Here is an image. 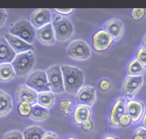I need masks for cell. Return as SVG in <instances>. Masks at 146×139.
<instances>
[{"instance_id": "6da1fadb", "label": "cell", "mask_w": 146, "mask_h": 139, "mask_svg": "<svg viewBox=\"0 0 146 139\" xmlns=\"http://www.w3.org/2000/svg\"><path fill=\"white\" fill-rule=\"evenodd\" d=\"M61 71H62L63 84H64V91L69 94H76L81 88L83 86L84 82V74L77 67L71 66H61Z\"/></svg>"}, {"instance_id": "7a4b0ae2", "label": "cell", "mask_w": 146, "mask_h": 139, "mask_svg": "<svg viewBox=\"0 0 146 139\" xmlns=\"http://www.w3.org/2000/svg\"><path fill=\"white\" fill-rule=\"evenodd\" d=\"M9 34L19 37L28 45H32L36 37V32L28 20H19L14 22L9 28Z\"/></svg>"}, {"instance_id": "3957f363", "label": "cell", "mask_w": 146, "mask_h": 139, "mask_svg": "<svg viewBox=\"0 0 146 139\" xmlns=\"http://www.w3.org/2000/svg\"><path fill=\"white\" fill-rule=\"evenodd\" d=\"M35 65V56L33 50L25 52L21 54H17L15 59L12 62V67H13L15 75L23 76V75L28 74Z\"/></svg>"}, {"instance_id": "277c9868", "label": "cell", "mask_w": 146, "mask_h": 139, "mask_svg": "<svg viewBox=\"0 0 146 139\" xmlns=\"http://www.w3.org/2000/svg\"><path fill=\"white\" fill-rule=\"evenodd\" d=\"M25 85H27L28 88H31L32 90H34L38 94L50 91L49 84H48V80H47V74L43 70L33 71L28 76V78L26 80Z\"/></svg>"}, {"instance_id": "5b68a950", "label": "cell", "mask_w": 146, "mask_h": 139, "mask_svg": "<svg viewBox=\"0 0 146 139\" xmlns=\"http://www.w3.org/2000/svg\"><path fill=\"white\" fill-rule=\"evenodd\" d=\"M53 27L55 32L56 40L58 41H67L74 35V26L70 20L62 17H56L53 22Z\"/></svg>"}, {"instance_id": "8992f818", "label": "cell", "mask_w": 146, "mask_h": 139, "mask_svg": "<svg viewBox=\"0 0 146 139\" xmlns=\"http://www.w3.org/2000/svg\"><path fill=\"white\" fill-rule=\"evenodd\" d=\"M47 80L49 84V89L53 94H62L64 91V84H63V77L62 71H61L60 66H52L46 71Z\"/></svg>"}, {"instance_id": "52a82bcc", "label": "cell", "mask_w": 146, "mask_h": 139, "mask_svg": "<svg viewBox=\"0 0 146 139\" xmlns=\"http://www.w3.org/2000/svg\"><path fill=\"white\" fill-rule=\"evenodd\" d=\"M67 55L74 60H87L91 55V50L88 43L83 40L71 41L67 48Z\"/></svg>"}, {"instance_id": "ba28073f", "label": "cell", "mask_w": 146, "mask_h": 139, "mask_svg": "<svg viewBox=\"0 0 146 139\" xmlns=\"http://www.w3.org/2000/svg\"><path fill=\"white\" fill-rule=\"evenodd\" d=\"M91 42H92V47L96 52L102 53L111 47L113 40H112V37L108 34V32L105 29H98L92 35Z\"/></svg>"}, {"instance_id": "9c48e42d", "label": "cell", "mask_w": 146, "mask_h": 139, "mask_svg": "<svg viewBox=\"0 0 146 139\" xmlns=\"http://www.w3.org/2000/svg\"><path fill=\"white\" fill-rule=\"evenodd\" d=\"M143 83V76H127L123 83V95L130 99H133V96L138 92Z\"/></svg>"}, {"instance_id": "30bf717a", "label": "cell", "mask_w": 146, "mask_h": 139, "mask_svg": "<svg viewBox=\"0 0 146 139\" xmlns=\"http://www.w3.org/2000/svg\"><path fill=\"white\" fill-rule=\"evenodd\" d=\"M125 112L131 118L132 123H137L141 119L144 112H145V108H144V104L140 102V100L129 99L125 103Z\"/></svg>"}, {"instance_id": "8fae6325", "label": "cell", "mask_w": 146, "mask_h": 139, "mask_svg": "<svg viewBox=\"0 0 146 139\" xmlns=\"http://www.w3.org/2000/svg\"><path fill=\"white\" fill-rule=\"evenodd\" d=\"M76 102L87 106L94 105L96 102V89L90 85H83L76 92Z\"/></svg>"}, {"instance_id": "7c38bea8", "label": "cell", "mask_w": 146, "mask_h": 139, "mask_svg": "<svg viewBox=\"0 0 146 139\" xmlns=\"http://www.w3.org/2000/svg\"><path fill=\"white\" fill-rule=\"evenodd\" d=\"M52 21V12L47 8H41L34 11L31 15V25L34 28H41Z\"/></svg>"}, {"instance_id": "4fadbf2b", "label": "cell", "mask_w": 146, "mask_h": 139, "mask_svg": "<svg viewBox=\"0 0 146 139\" xmlns=\"http://www.w3.org/2000/svg\"><path fill=\"white\" fill-rule=\"evenodd\" d=\"M38 95H39L38 92L32 90L27 85H20L17 90L15 97H17L19 103L25 102V103H29L32 105H35V104H38Z\"/></svg>"}, {"instance_id": "5bb4252c", "label": "cell", "mask_w": 146, "mask_h": 139, "mask_svg": "<svg viewBox=\"0 0 146 139\" xmlns=\"http://www.w3.org/2000/svg\"><path fill=\"white\" fill-rule=\"evenodd\" d=\"M36 37L39 39V41L43 45H54L56 41V36L54 32L53 23H48L46 26L39 28L36 31Z\"/></svg>"}, {"instance_id": "9a60e30c", "label": "cell", "mask_w": 146, "mask_h": 139, "mask_svg": "<svg viewBox=\"0 0 146 139\" xmlns=\"http://www.w3.org/2000/svg\"><path fill=\"white\" fill-rule=\"evenodd\" d=\"M104 29L112 37V40H119L124 34V25L118 19H111L104 25Z\"/></svg>"}, {"instance_id": "2e32d148", "label": "cell", "mask_w": 146, "mask_h": 139, "mask_svg": "<svg viewBox=\"0 0 146 139\" xmlns=\"http://www.w3.org/2000/svg\"><path fill=\"white\" fill-rule=\"evenodd\" d=\"M4 37L6 39V41L8 42V45L11 46V48L15 52V54H21V53H25V52H29V50H32V45H28L27 42L20 40L19 37L12 35L9 33H7Z\"/></svg>"}, {"instance_id": "e0dca14e", "label": "cell", "mask_w": 146, "mask_h": 139, "mask_svg": "<svg viewBox=\"0 0 146 139\" xmlns=\"http://www.w3.org/2000/svg\"><path fill=\"white\" fill-rule=\"evenodd\" d=\"M17 54L11 48L5 37H0V65L3 63H12Z\"/></svg>"}, {"instance_id": "ac0fdd59", "label": "cell", "mask_w": 146, "mask_h": 139, "mask_svg": "<svg viewBox=\"0 0 146 139\" xmlns=\"http://www.w3.org/2000/svg\"><path fill=\"white\" fill-rule=\"evenodd\" d=\"M91 117V109L90 106L87 105H82V104H77L74 109L72 112V118L76 125H82L84 122H87L88 119H90Z\"/></svg>"}, {"instance_id": "d6986e66", "label": "cell", "mask_w": 146, "mask_h": 139, "mask_svg": "<svg viewBox=\"0 0 146 139\" xmlns=\"http://www.w3.org/2000/svg\"><path fill=\"white\" fill-rule=\"evenodd\" d=\"M124 112H125V102L123 98H118L112 105V109L110 112V117H109L110 125L113 126V128H117V122Z\"/></svg>"}, {"instance_id": "ffe728a7", "label": "cell", "mask_w": 146, "mask_h": 139, "mask_svg": "<svg viewBox=\"0 0 146 139\" xmlns=\"http://www.w3.org/2000/svg\"><path fill=\"white\" fill-rule=\"evenodd\" d=\"M13 108V102L9 95H7L5 91L0 90V117L6 116L9 113Z\"/></svg>"}, {"instance_id": "44dd1931", "label": "cell", "mask_w": 146, "mask_h": 139, "mask_svg": "<svg viewBox=\"0 0 146 139\" xmlns=\"http://www.w3.org/2000/svg\"><path fill=\"white\" fill-rule=\"evenodd\" d=\"M48 117H49V111H48V109H46L39 104L33 105L31 116H29L31 119H33L34 122H44Z\"/></svg>"}, {"instance_id": "7402d4cb", "label": "cell", "mask_w": 146, "mask_h": 139, "mask_svg": "<svg viewBox=\"0 0 146 139\" xmlns=\"http://www.w3.org/2000/svg\"><path fill=\"white\" fill-rule=\"evenodd\" d=\"M55 103V94L52 91H47V92H41L38 95V104L46 108V109H50Z\"/></svg>"}, {"instance_id": "603a6c76", "label": "cell", "mask_w": 146, "mask_h": 139, "mask_svg": "<svg viewBox=\"0 0 146 139\" xmlns=\"http://www.w3.org/2000/svg\"><path fill=\"white\" fill-rule=\"evenodd\" d=\"M15 76V71L12 67V63H3L0 65V81L7 82L13 80Z\"/></svg>"}, {"instance_id": "cb8c5ba5", "label": "cell", "mask_w": 146, "mask_h": 139, "mask_svg": "<svg viewBox=\"0 0 146 139\" xmlns=\"http://www.w3.org/2000/svg\"><path fill=\"white\" fill-rule=\"evenodd\" d=\"M43 134H44L43 129L40 128V126H36V125L29 126V128H27L22 133L23 139H42Z\"/></svg>"}, {"instance_id": "d4e9b609", "label": "cell", "mask_w": 146, "mask_h": 139, "mask_svg": "<svg viewBox=\"0 0 146 139\" xmlns=\"http://www.w3.org/2000/svg\"><path fill=\"white\" fill-rule=\"evenodd\" d=\"M145 72V68L136 60H131L127 65V74L129 76H143Z\"/></svg>"}, {"instance_id": "484cf974", "label": "cell", "mask_w": 146, "mask_h": 139, "mask_svg": "<svg viewBox=\"0 0 146 139\" xmlns=\"http://www.w3.org/2000/svg\"><path fill=\"white\" fill-rule=\"evenodd\" d=\"M32 108L33 105L29 103H25V102H21L18 105V111L22 117H29L31 116V112H32Z\"/></svg>"}, {"instance_id": "4316f807", "label": "cell", "mask_w": 146, "mask_h": 139, "mask_svg": "<svg viewBox=\"0 0 146 139\" xmlns=\"http://www.w3.org/2000/svg\"><path fill=\"white\" fill-rule=\"evenodd\" d=\"M131 118L129 117V115L126 112H124L123 115H121L117 122V128H129L131 125Z\"/></svg>"}, {"instance_id": "83f0119b", "label": "cell", "mask_w": 146, "mask_h": 139, "mask_svg": "<svg viewBox=\"0 0 146 139\" xmlns=\"http://www.w3.org/2000/svg\"><path fill=\"white\" fill-rule=\"evenodd\" d=\"M136 61H138L140 65L145 68L146 67V49H144L143 47L138 48L137 50V54H136Z\"/></svg>"}, {"instance_id": "f1b7e54d", "label": "cell", "mask_w": 146, "mask_h": 139, "mask_svg": "<svg viewBox=\"0 0 146 139\" xmlns=\"http://www.w3.org/2000/svg\"><path fill=\"white\" fill-rule=\"evenodd\" d=\"M145 13H146L145 8H135L131 12V18L136 21H139L145 17Z\"/></svg>"}, {"instance_id": "f546056e", "label": "cell", "mask_w": 146, "mask_h": 139, "mask_svg": "<svg viewBox=\"0 0 146 139\" xmlns=\"http://www.w3.org/2000/svg\"><path fill=\"white\" fill-rule=\"evenodd\" d=\"M98 88L102 90V91H109L112 88V82L106 78V77H103L100 82H98Z\"/></svg>"}, {"instance_id": "4dcf8cb0", "label": "cell", "mask_w": 146, "mask_h": 139, "mask_svg": "<svg viewBox=\"0 0 146 139\" xmlns=\"http://www.w3.org/2000/svg\"><path fill=\"white\" fill-rule=\"evenodd\" d=\"M71 102H69V100H61L60 102V111L63 115H68L71 110Z\"/></svg>"}, {"instance_id": "1f68e13d", "label": "cell", "mask_w": 146, "mask_h": 139, "mask_svg": "<svg viewBox=\"0 0 146 139\" xmlns=\"http://www.w3.org/2000/svg\"><path fill=\"white\" fill-rule=\"evenodd\" d=\"M81 129H82L83 132H90V131H92L94 130V122H92V119L90 118L87 122H84L81 125Z\"/></svg>"}, {"instance_id": "d6a6232c", "label": "cell", "mask_w": 146, "mask_h": 139, "mask_svg": "<svg viewBox=\"0 0 146 139\" xmlns=\"http://www.w3.org/2000/svg\"><path fill=\"white\" fill-rule=\"evenodd\" d=\"M132 139H146V130L143 128H138L133 133Z\"/></svg>"}, {"instance_id": "836d02e7", "label": "cell", "mask_w": 146, "mask_h": 139, "mask_svg": "<svg viewBox=\"0 0 146 139\" xmlns=\"http://www.w3.org/2000/svg\"><path fill=\"white\" fill-rule=\"evenodd\" d=\"M4 139H23V136L19 131H11L5 134Z\"/></svg>"}, {"instance_id": "e575fe53", "label": "cell", "mask_w": 146, "mask_h": 139, "mask_svg": "<svg viewBox=\"0 0 146 139\" xmlns=\"http://www.w3.org/2000/svg\"><path fill=\"white\" fill-rule=\"evenodd\" d=\"M7 20V12L4 8H0V27H3Z\"/></svg>"}, {"instance_id": "d590c367", "label": "cell", "mask_w": 146, "mask_h": 139, "mask_svg": "<svg viewBox=\"0 0 146 139\" xmlns=\"http://www.w3.org/2000/svg\"><path fill=\"white\" fill-rule=\"evenodd\" d=\"M55 12L57 14H61V15H68L70 13L74 12L72 8H55Z\"/></svg>"}, {"instance_id": "8d00e7d4", "label": "cell", "mask_w": 146, "mask_h": 139, "mask_svg": "<svg viewBox=\"0 0 146 139\" xmlns=\"http://www.w3.org/2000/svg\"><path fill=\"white\" fill-rule=\"evenodd\" d=\"M42 139H60L58 136L55 133V132H52V131H48V132H44Z\"/></svg>"}, {"instance_id": "74e56055", "label": "cell", "mask_w": 146, "mask_h": 139, "mask_svg": "<svg viewBox=\"0 0 146 139\" xmlns=\"http://www.w3.org/2000/svg\"><path fill=\"white\" fill-rule=\"evenodd\" d=\"M141 128L146 130V109H145V112H144V115L141 117Z\"/></svg>"}, {"instance_id": "f35d334b", "label": "cell", "mask_w": 146, "mask_h": 139, "mask_svg": "<svg viewBox=\"0 0 146 139\" xmlns=\"http://www.w3.org/2000/svg\"><path fill=\"white\" fill-rule=\"evenodd\" d=\"M141 47L144 49H146V35L144 36V39H143V42H141Z\"/></svg>"}, {"instance_id": "ab89813d", "label": "cell", "mask_w": 146, "mask_h": 139, "mask_svg": "<svg viewBox=\"0 0 146 139\" xmlns=\"http://www.w3.org/2000/svg\"><path fill=\"white\" fill-rule=\"evenodd\" d=\"M104 139H118L116 136H112V134H109L106 137H104Z\"/></svg>"}, {"instance_id": "60d3db41", "label": "cell", "mask_w": 146, "mask_h": 139, "mask_svg": "<svg viewBox=\"0 0 146 139\" xmlns=\"http://www.w3.org/2000/svg\"><path fill=\"white\" fill-rule=\"evenodd\" d=\"M66 139H77V138H75V137H72V136H70V137H67Z\"/></svg>"}]
</instances>
